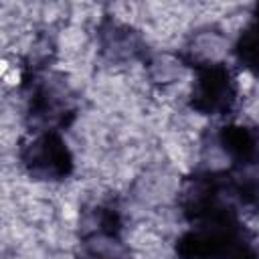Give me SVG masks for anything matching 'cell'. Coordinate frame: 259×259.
<instances>
[{
	"instance_id": "cell-1",
	"label": "cell",
	"mask_w": 259,
	"mask_h": 259,
	"mask_svg": "<svg viewBox=\"0 0 259 259\" xmlns=\"http://www.w3.org/2000/svg\"><path fill=\"white\" fill-rule=\"evenodd\" d=\"M180 259H259L253 233L239 221L237 208L229 206L192 223L176 241Z\"/></svg>"
},
{
	"instance_id": "cell-2",
	"label": "cell",
	"mask_w": 259,
	"mask_h": 259,
	"mask_svg": "<svg viewBox=\"0 0 259 259\" xmlns=\"http://www.w3.org/2000/svg\"><path fill=\"white\" fill-rule=\"evenodd\" d=\"M18 156L34 180H63L73 172V156L59 130H40L24 140Z\"/></svg>"
},
{
	"instance_id": "cell-3",
	"label": "cell",
	"mask_w": 259,
	"mask_h": 259,
	"mask_svg": "<svg viewBox=\"0 0 259 259\" xmlns=\"http://www.w3.org/2000/svg\"><path fill=\"white\" fill-rule=\"evenodd\" d=\"M237 81L225 63L196 65L190 107L202 115H227L237 101Z\"/></svg>"
},
{
	"instance_id": "cell-4",
	"label": "cell",
	"mask_w": 259,
	"mask_h": 259,
	"mask_svg": "<svg viewBox=\"0 0 259 259\" xmlns=\"http://www.w3.org/2000/svg\"><path fill=\"white\" fill-rule=\"evenodd\" d=\"M121 219L111 206H97L79 241V259H123Z\"/></svg>"
},
{
	"instance_id": "cell-5",
	"label": "cell",
	"mask_w": 259,
	"mask_h": 259,
	"mask_svg": "<svg viewBox=\"0 0 259 259\" xmlns=\"http://www.w3.org/2000/svg\"><path fill=\"white\" fill-rule=\"evenodd\" d=\"M28 115L34 123L42 125H67V115H75V109L69 105L65 91L47 85L45 81H36L30 85L28 97Z\"/></svg>"
},
{
	"instance_id": "cell-6",
	"label": "cell",
	"mask_w": 259,
	"mask_h": 259,
	"mask_svg": "<svg viewBox=\"0 0 259 259\" xmlns=\"http://www.w3.org/2000/svg\"><path fill=\"white\" fill-rule=\"evenodd\" d=\"M219 144L225 154L241 168L259 164V127L229 123L219 132Z\"/></svg>"
},
{
	"instance_id": "cell-7",
	"label": "cell",
	"mask_w": 259,
	"mask_h": 259,
	"mask_svg": "<svg viewBox=\"0 0 259 259\" xmlns=\"http://www.w3.org/2000/svg\"><path fill=\"white\" fill-rule=\"evenodd\" d=\"M235 57L245 69L259 75V4L255 6L251 24L241 32L235 42Z\"/></svg>"
},
{
	"instance_id": "cell-8",
	"label": "cell",
	"mask_w": 259,
	"mask_h": 259,
	"mask_svg": "<svg viewBox=\"0 0 259 259\" xmlns=\"http://www.w3.org/2000/svg\"><path fill=\"white\" fill-rule=\"evenodd\" d=\"M233 192L243 204L259 210V174L233 176Z\"/></svg>"
}]
</instances>
